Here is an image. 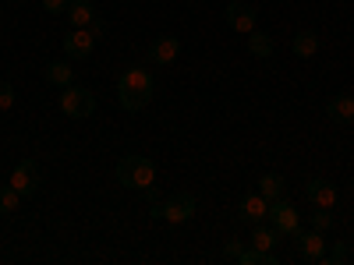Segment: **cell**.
I'll list each match as a JSON object with an SVG mask.
<instances>
[{
  "label": "cell",
  "mask_w": 354,
  "mask_h": 265,
  "mask_svg": "<svg viewBox=\"0 0 354 265\" xmlns=\"http://www.w3.org/2000/svg\"><path fill=\"white\" fill-rule=\"evenodd\" d=\"M15 106V88L8 81H0V110H11Z\"/></svg>",
  "instance_id": "obj_24"
},
{
  "label": "cell",
  "mask_w": 354,
  "mask_h": 265,
  "mask_svg": "<svg viewBox=\"0 0 354 265\" xmlns=\"http://www.w3.org/2000/svg\"><path fill=\"white\" fill-rule=\"evenodd\" d=\"M223 18H227V25H230L238 36H252V32H255V21H259V11L248 4V0H230Z\"/></svg>",
  "instance_id": "obj_5"
},
{
  "label": "cell",
  "mask_w": 354,
  "mask_h": 265,
  "mask_svg": "<svg viewBox=\"0 0 354 265\" xmlns=\"http://www.w3.org/2000/svg\"><path fill=\"white\" fill-rule=\"evenodd\" d=\"M248 53H252V57H273V39L255 28V32L248 36Z\"/></svg>",
  "instance_id": "obj_20"
},
{
  "label": "cell",
  "mask_w": 354,
  "mask_h": 265,
  "mask_svg": "<svg viewBox=\"0 0 354 265\" xmlns=\"http://www.w3.org/2000/svg\"><path fill=\"white\" fill-rule=\"evenodd\" d=\"M117 181H121L124 188H135V191H149L156 184V166L145 156L131 153V156H124L121 163H117Z\"/></svg>",
  "instance_id": "obj_3"
},
{
  "label": "cell",
  "mask_w": 354,
  "mask_h": 265,
  "mask_svg": "<svg viewBox=\"0 0 354 265\" xmlns=\"http://www.w3.org/2000/svg\"><path fill=\"white\" fill-rule=\"evenodd\" d=\"M39 4H43V11H46V14H53V18H57V14H64V11H68L71 0H39Z\"/></svg>",
  "instance_id": "obj_23"
},
{
  "label": "cell",
  "mask_w": 354,
  "mask_h": 265,
  "mask_svg": "<svg viewBox=\"0 0 354 265\" xmlns=\"http://www.w3.org/2000/svg\"><path fill=\"white\" fill-rule=\"evenodd\" d=\"M238 216L245 219V223H266V219H270V202H266L259 191L255 195H245L241 198V205H238Z\"/></svg>",
  "instance_id": "obj_12"
},
{
  "label": "cell",
  "mask_w": 354,
  "mask_h": 265,
  "mask_svg": "<svg viewBox=\"0 0 354 265\" xmlns=\"http://www.w3.org/2000/svg\"><path fill=\"white\" fill-rule=\"evenodd\" d=\"M241 251H245V244H241V241H227V244H223V258H234V262H238V255H241Z\"/></svg>",
  "instance_id": "obj_25"
},
{
  "label": "cell",
  "mask_w": 354,
  "mask_h": 265,
  "mask_svg": "<svg viewBox=\"0 0 354 265\" xmlns=\"http://www.w3.org/2000/svg\"><path fill=\"white\" fill-rule=\"evenodd\" d=\"M294 244L305 262H326V237L312 226V230H298L294 233Z\"/></svg>",
  "instance_id": "obj_7"
},
{
  "label": "cell",
  "mask_w": 354,
  "mask_h": 265,
  "mask_svg": "<svg viewBox=\"0 0 354 265\" xmlns=\"http://www.w3.org/2000/svg\"><path fill=\"white\" fill-rule=\"evenodd\" d=\"M280 241H283V233H280L273 223H270V226H266V223H255L252 237H248V244H252L255 251H273Z\"/></svg>",
  "instance_id": "obj_14"
},
{
  "label": "cell",
  "mask_w": 354,
  "mask_h": 265,
  "mask_svg": "<svg viewBox=\"0 0 354 265\" xmlns=\"http://www.w3.org/2000/svg\"><path fill=\"white\" fill-rule=\"evenodd\" d=\"M195 209H198V202H195V195H188V191H181V195H174V198H160L153 188H149V216H156V219H163V223H188L192 216H195Z\"/></svg>",
  "instance_id": "obj_2"
},
{
  "label": "cell",
  "mask_w": 354,
  "mask_h": 265,
  "mask_svg": "<svg viewBox=\"0 0 354 265\" xmlns=\"http://www.w3.org/2000/svg\"><path fill=\"white\" fill-rule=\"evenodd\" d=\"M326 117L333 124H354V96H333L326 106Z\"/></svg>",
  "instance_id": "obj_15"
},
{
  "label": "cell",
  "mask_w": 354,
  "mask_h": 265,
  "mask_svg": "<svg viewBox=\"0 0 354 265\" xmlns=\"http://www.w3.org/2000/svg\"><path fill=\"white\" fill-rule=\"evenodd\" d=\"M351 262H354V241H351Z\"/></svg>",
  "instance_id": "obj_26"
},
{
  "label": "cell",
  "mask_w": 354,
  "mask_h": 265,
  "mask_svg": "<svg viewBox=\"0 0 354 265\" xmlns=\"http://www.w3.org/2000/svg\"><path fill=\"white\" fill-rule=\"evenodd\" d=\"M305 198H308V205L312 209H337V202H340V195H337V188L330 184V181H319V177H312V181H305Z\"/></svg>",
  "instance_id": "obj_8"
},
{
  "label": "cell",
  "mask_w": 354,
  "mask_h": 265,
  "mask_svg": "<svg viewBox=\"0 0 354 265\" xmlns=\"http://www.w3.org/2000/svg\"><path fill=\"white\" fill-rule=\"evenodd\" d=\"M64 18H68L71 28H93V21H96V8L88 4V0H71L68 11H64Z\"/></svg>",
  "instance_id": "obj_13"
},
{
  "label": "cell",
  "mask_w": 354,
  "mask_h": 265,
  "mask_svg": "<svg viewBox=\"0 0 354 265\" xmlns=\"http://www.w3.org/2000/svg\"><path fill=\"white\" fill-rule=\"evenodd\" d=\"M57 106H61L64 117L85 121V117H93V110H96V92H93V88H85V85H68V88H61Z\"/></svg>",
  "instance_id": "obj_4"
},
{
  "label": "cell",
  "mask_w": 354,
  "mask_h": 265,
  "mask_svg": "<svg viewBox=\"0 0 354 265\" xmlns=\"http://www.w3.org/2000/svg\"><path fill=\"white\" fill-rule=\"evenodd\" d=\"M153 92H156V81H153V75L145 71L142 64L128 68L121 75V81H117V103H121V110H128V113L145 110L153 103Z\"/></svg>",
  "instance_id": "obj_1"
},
{
  "label": "cell",
  "mask_w": 354,
  "mask_h": 265,
  "mask_svg": "<svg viewBox=\"0 0 354 265\" xmlns=\"http://www.w3.org/2000/svg\"><path fill=\"white\" fill-rule=\"evenodd\" d=\"M21 191L18 188H11V184H4V188H0V213H4V216H11V213H18L21 209Z\"/></svg>",
  "instance_id": "obj_19"
},
{
  "label": "cell",
  "mask_w": 354,
  "mask_h": 265,
  "mask_svg": "<svg viewBox=\"0 0 354 265\" xmlns=\"http://www.w3.org/2000/svg\"><path fill=\"white\" fill-rule=\"evenodd\" d=\"M46 81L57 88H68V85H75V71L64 61H53V64H46Z\"/></svg>",
  "instance_id": "obj_18"
},
{
  "label": "cell",
  "mask_w": 354,
  "mask_h": 265,
  "mask_svg": "<svg viewBox=\"0 0 354 265\" xmlns=\"http://www.w3.org/2000/svg\"><path fill=\"white\" fill-rule=\"evenodd\" d=\"M93 46H96L93 28H71V32L64 36V53L71 57V61H85V57L93 53Z\"/></svg>",
  "instance_id": "obj_10"
},
{
  "label": "cell",
  "mask_w": 354,
  "mask_h": 265,
  "mask_svg": "<svg viewBox=\"0 0 354 265\" xmlns=\"http://www.w3.org/2000/svg\"><path fill=\"white\" fill-rule=\"evenodd\" d=\"M312 226H315L319 233H326V230L333 226V213H330V209H312Z\"/></svg>",
  "instance_id": "obj_22"
},
{
  "label": "cell",
  "mask_w": 354,
  "mask_h": 265,
  "mask_svg": "<svg viewBox=\"0 0 354 265\" xmlns=\"http://www.w3.org/2000/svg\"><path fill=\"white\" fill-rule=\"evenodd\" d=\"M177 53H181V39H177V36H160V39L149 46V64L170 68V64L177 61Z\"/></svg>",
  "instance_id": "obj_11"
},
{
  "label": "cell",
  "mask_w": 354,
  "mask_h": 265,
  "mask_svg": "<svg viewBox=\"0 0 354 265\" xmlns=\"http://www.w3.org/2000/svg\"><path fill=\"white\" fill-rule=\"evenodd\" d=\"M8 184H11V188H18L25 198H32V195L39 191V184H43V181H39L36 163H32V159H21V163L15 166V173L8 177Z\"/></svg>",
  "instance_id": "obj_9"
},
{
  "label": "cell",
  "mask_w": 354,
  "mask_h": 265,
  "mask_svg": "<svg viewBox=\"0 0 354 265\" xmlns=\"http://www.w3.org/2000/svg\"><path fill=\"white\" fill-rule=\"evenodd\" d=\"M259 195H262L266 202H277V198L287 195V181H283L280 173H262V177H259Z\"/></svg>",
  "instance_id": "obj_17"
},
{
  "label": "cell",
  "mask_w": 354,
  "mask_h": 265,
  "mask_svg": "<svg viewBox=\"0 0 354 265\" xmlns=\"http://www.w3.org/2000/svg\"><path fill=\"white\" fill-rule=\"evenodd\" d=\"M344 262H351V248L347 241H333V248L326 251V265H344Z\"/></svg>",
  "instance_id": "obj_21"
},
{
  "label": "cell",
  "mask_w": 354,
  "mask_h": 265,
  "mask_svg": "<svg viewBox=\"0 0 354 265\" xmlns=\"http://www.w3.org/2000/svg\"><path fill=\"white\" fill-rule=\"evenodd\" d=\"M290 50H294V57L308 61V57H315V53H319V36L312 32V28H301V32L290 39Z\"/></svg>",
  "instance_id": "obj_16"
},
{
  "label": "cell",
  "mask_w": 354,
  "mask_h": 265,
  "mask_svg": "<svg viewBox=\"0 0 354 265\" xmlns=\"http://www.w3.org/2000/svg\"><path fill=\"white\" fill-rule=\"evenodd\" d=\"M270 223L283 233V237H294V233L301 230V219H298V209L287 202V195L283 198H277V202H270Z\"/></svg>",
  "instance_id": "obj_6"
}]
</instances>
